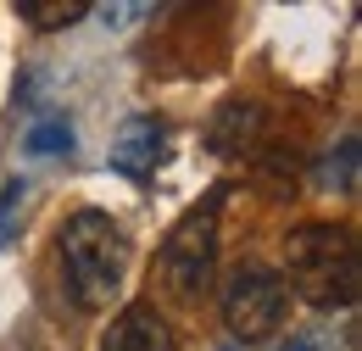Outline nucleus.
Returning a JSON list of instances; mask_svg holds the SVG:
<instances>
[{
    "instance_id": "nucleus-1",
    "label": "nucleus",
    "mask_w": 362,
    "mask_h": 351,
    "mask_svg": "<svg viewBox=\"0 0 362 351\" xmlns=\"http://www.w3.org/2000/svg\"><path fill=\"white\" fill-rule=\"evenodd\" d=\"M284 263L296 290L313 307H357L362 296V263H357V240L334 223H301L284 234Z\"/></svg>"
},
{
    "instance_id": "nucleus-2",
    "label": "nucleus",
    "mask_w": 362,
    "mask_h": 351,
    "mask_svg": "<svg viewBox=\"0 0 362 351\" xmlns=\"http://www.w3.org/2000/svg\"><path fill=\"white\" fill-rule=\"evenodd\" d=\"M56 246H62V273H67V290H73L78 307H106L123 290L129 246H123V229L106 212H95V207L73 212Z\"/></svg>"
},
{
    "instance_id": "nucleus-3",
    "label": "nucleus",
    "mask_w": 362,
    "mask_h": 351,
    "mask_svg": "<svg viewBox=\"0 0 362 351\" xmlns=\"http://www.w3.org/2000/svg\"><path fill=\"white\" fill-rule=\"evenodd\" d=\"M284 307H290V284L273 273V267H234L223 284V323L234 340H268L273 329L284 323Z\"/></svg>"
},
{
    "instance_id": "nucleus-4",
    "label": "nucleus",
    "mask_w": 362,
    "mask_h": 351,
    "mask_svg": "<svg viewBox=\"0 0 362 351\" xmlns=\"http://www.w3.org/2000/svg\"><path fill=\"white\" fill-rule=\"evenodd\" d=\"M212 257H218V201H206V207H195V212H184L179 229L168 234V246H162V279L173 284V296H201V284H206V273H212Z\"/></svg>"
},
{
    "instance_id": "nucleus-5",
    "label": "nucleus",
    "mask_w": 362,
    "mask_h": 351,
    "mask_svg": "<svg viewBox=\"0 0 362 351\" xmlns=\"http://www.w3.org/2000/svg\"><path fill=\"white\" fill-rule=\"evenodd\" d=\"M162 145H168V129H162V117H151V112H134L117 139H112V168L123 178H151L156 173V162H162Z\"/></svg>"
},
{
    "instance_id": "nucleus-6",
    "label": "nucleus",
    "mask_w": 362,
    "mask_h": 351,
    "mask_svg": "<svg viewBox=\"0 0 362 351\" xmlns=\"http://www.w3.org/2000/svg\"><path fill=\"white\" fill-rule=\"evenodd\" d=\"M100 351H173V329H168V318L156 307H129L112 329H106V340Z\"/></svg>"
},
{
    "instance_id": "nucleus-7",
    "label": "nucleus",
    "mask_w": 362,
    "mask_h": 351,
    "mask_svg": "<svg viewBox=\"0 0 362 351\" xmlns=\"http://www.w3.org/2000/svg\"><path fill=\"white\" fill-rule=\"evenodd\" d=\"M262 123H268V112H262L257 100H228L223 112L212 117V129H206V145H212L218 156H245V151L262 139Z\"/></svg>"
},
{
    "instance_id": "nucleus-8",
    "label": "nucleus",
    "mask_w": 362,
    "mask_h": 351,
    "mask_svg": "<svg viewBox=\"0 0 362 351\" xmlns=\"http://www.w3.org/2000/svg\"><path fill=\"white\" fill-rule=\"evenodd\" d=\"M17 11H23V23H28V28H40V34H56V28L78 23L90 6H84V0H23Z\"/></svg>"
},
{
    "instance_id": "nucleus-9",
    "label": "nucleus",
    "mask_w": 362,
    "mask_h": 351,
    "mask_svg": "<svg viewBox=\"0 0 362 351\" xmlns=\"http://www.w3.org/2000/svg\"><path fill=\"white\" fill-rule=\"evenodd\" d=\"M23 151H28V156H67V151H73L67 117H34L28 134H23Z\"/></svg>"
},
{
    "instance_id": "nucleus-10",
    "label": "nucleus",
    "mask_w": 362,
    "mask_h": 351,
    "mask_svg": "<svg viewBox=\"0 0 362 351\" xmlns=\"http://www.w3.org/2000/svg\"><path fill=\"white\" fill-rule=\"evenodd\" d=\"M357 151H362V139H357V129H351L346 139H340V156H329V168H323V178H329V184H340L346 195L357 190Z\"/></svg>"
},
{
    "instance_id": "nucleus-11",
    "label": "nucleus",
    "mask_w": 362,
    "mask_h": 351,
    "mask_svg": "<svg viewBox=\"0 0 362 351\" xmlns=\"http://www.w3.org/2000/svg\"><path fill=\"white\" fill-rule=\"evenodd\" d=\"M17 201H23V178H11V184L0 190V240L11 234V218H17Z\"/></svg>"
},
{
    "instance_id": "nucleus-12",
    "label": "nucleus",
    "mask_w": 362,
    "mask_h": 351,
    "mask_svg": "<svg viewBox=\"0 0 362 351\" xmlns=\"http://www.w3.org/2000/svg\"><path fill=\"white\" fill-rule=\"evenodd\" d=\"M284 351H317V346H313V340H290Z\"/></svg>"
}]
</instances>
